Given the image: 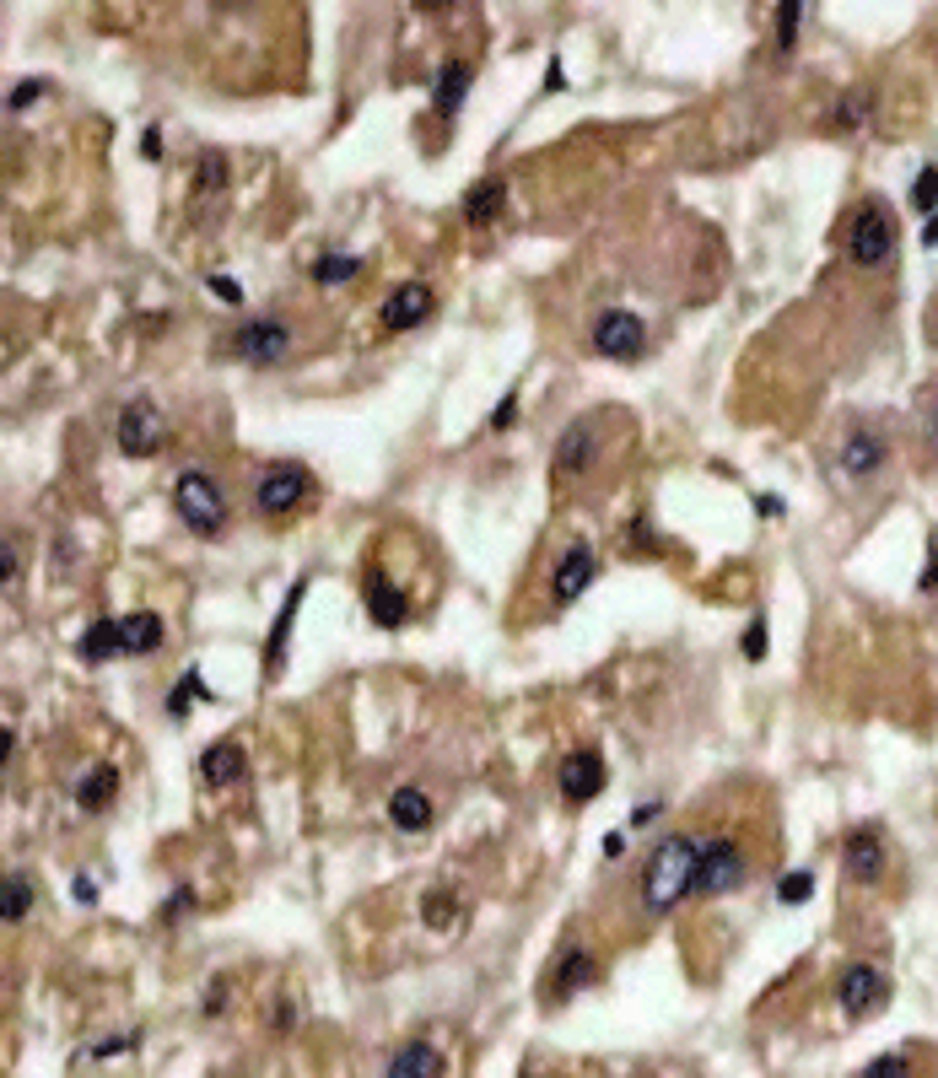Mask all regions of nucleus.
<instances>
[{
	"label": "nucleus",
	"mask_w": 938,
	"mask_h": 1078,
	"mask_svg": "<svg viewBox=\"0 0 938 1078\" xmlns=\"http://www.w3.org/2000/svg\"><path fill=\"white\" fill-rule=\"evenodd\" d=\"M701 836H690V830H674V836H663L652 852H647V863H642V906L652 912V917H663V912H674L685 896H696V868H701Z\"/></svg>",
	"instance_id": "1"
},
{
	"label": "nucleus",
	"mask_w": 938,
	"mask_h": 1078,
	"mask_svg": "<svg viewBox=\"0 0 938 1078\" xmlns=\"http://www.w3.org/2000/svg\"><path fill=\"white\" fill-rule=\"evenodd\" d=\"M173 507H178V518H183L200 540H211V534L227 529V496H221V485H216L205 469H183V474L173 480Z\"/></svg>",
	"instance_id": "2"
},
{
	"label": "nucleus",
	"mask_w": 938,
	"mask_h": 1078,
	"mask_svg": "<svg viewBox=\"0 0 938 1078\" xmlns=\"http://www.w3.org/2000/svg\"><path fill=\"white\" fill-rule=\"evenodd\" d=\"M847 259L858 270H885L896 259V227H890V216L879 205H863L852 216V227H847Z\"/></svg>",
	"instance_id": "3"
},
{
	"label": "nucleus",
	"mask_w": 938,
	"mask_h": 1078,
	"mask_svg": "<svg viewBox=\"0 0 938 1078\" xmlns=\"http://www.w3.org/2000/svg\"><path fill=\"white\" fill-rule=\"evenodd\" d=\"M292 345H297V334L281 318H254L232 334V356L249 362V367H276V362L292 356Z\"/></svg>",
	"instance_id": "4"
},
{
	"label": "nucleus",
	"mask_w": 938,
	"mask_h": 1078,
	"mask_svg": "<svg viewBox=\"0 0 938 1078\" xmlns=\"http://www.w3.org/2000/svg\"><path fill=\"white\" fill-rule=\"evenodd\" d=\"M745 885V847L718 836L701 847V868H696V896H728Z\"/></svg>",
	"instance_id": "5"
},
{
	"label": "nucleus",
	"mask_w": 938,
	"mask_h": 1078,
	"mask_svg": "<svg viewBox=\"0 0 938 1078\" xmlns=\"http://www.w3.org/2000/svg\"><path fill=\"white\" fill-rule=\"evenodd\" d=\"M594 351L605 362H636L647 351V324L625 308H605L599 324H594Z\"/></svg>",
	"instance_id": "6"
},
{
	"label": "nucleus",
	"mask_w": 938,
	"mask_h": 1078,
	"mask_svg": "<svg viewBox=\"0 0 938 1078\" xmlns=\"http://www.w3.org/2000/svg\"><path fill=\"white\" fill-rule=\"evenodd\" d=\"M167 443V421L152 400H130L119 410V454L125 459H152L156 448Z\"/></svg>",
	"instance_id": "7"
},
{
	"label": "nucleus",
	"mask_w": 938,
	"mask_h": 1078,
	"mask_svg": "<svg viewBox=\"0 0 938 1078\" xmlns=\"http://www.w3.org/2000/svg\"><path fill=\"white\" fill-rule=\"evenodd\" d=\"M303 496H308V469H303V464H270V469L259 474V485H254V507H259L265 518L297 512Z\"/></svg>",
	"instance_id": "8"
},
{
	"label": "nucleus",
	"mask_w": 938,
	"mask_h": 1078,
	"mask_svg": "<svg viewBox=\"0 0 938 1078\" xmlns=\"http://www.w3.org/2000/svg\"><path fill=\"white\" fill-rule=\"evenodd\" d=\"M885 992H890L885 971H879V965H869V960H858V965L841 976L836 1003H841V1014H847V1019H869V1014H879V1009H885Z\"/></svg>",
	"instance_id": "9"
},
{
	"label": "nucleus",
	"mask_w": 938,
	"mask_h": 1078,
	"mask_svg": "<svg viewBox=\"0 0 938 1078\" xmlns=\"http://www.w3.org/2000/svg\"><path fill=\"white\" fill-rule=\"evenodd\" d=\"M594 459H599V416H578V421L561 432L550 469H556L561 480H578V474L594 469Z\"/></svg>",
	"instance_id": "10"
},
{
	"label": "nucleus",
	"mask_w": 938,
	"mask_h": 1078,
	"mask_svg": "<svg viewBox=\"0 0 938 1078\" xmlns=\"http://www.w3.org/2000/svg\"><path fill=\"white\" fill-rule=\"evenodd\" d=\"M605 761H599V750H572L561 771H556V787H561V798L567 803H594L599 792H605Z\"/></svg>",
	"instance_id": "11"
},
{
	"label": "nucleus",
	"mask_w": 938,
	"mask_h": 1078,
	"mask_svg": "<svg viewBox=\"0 0 938 1078\" xmlns=\"http://www.w3.org/2000/svg\"><path fill=\"white\" fill-rule=\"evenodd\" d=\"M599 578V556L588 550V545H572V550H561L556 556V572H550V599L556 605H572V599H583L588 594V583Z\"/></svg>",
	"instance_id": "12"
},
{
	"label": "nucleus",
	"mask_w": 938,
	"mask_h": 1078,
	"mask_svg": "<svg viewBox=\"0 0 938 1078\" xmlns=\"http://www.w3.org/2000/svg\"><path fill=\"white\" fill-rule=\"evenodd\" d=\"M841 863H847V879H858V885H879V874H885V863H890L885 836H879L874 825H858V830L847 836V847H841Z\"/></svg>",
	"instance_id": "13"
},
{
	"label": "nucleus",
	"mask_w": 938,
	"mask_h": 1078,
	"mask_svg": "<svg viewBox=\"0 0 938 1078\" xmlns=\"http://www.w3.org/2000/svg\"><path fill=\"white\" fill-rule=\"evenodd\" d=\"M383 329L389 334H410L416 324H427L432 318V287L427 281H405V287H394V297L383 303Z\"/></svg>",
	"instance_id": "14"
},
{
	"label": "nucleus",
	"mask_w": 938,
	"mask_h": 1078,
	"mask_svg": "<svg viewBox=\"0 0 938 1078\" xmlns=\"http://www.w3.org/2000/svg\"><path fill=\"white\" fill-rule=\"evenodd\" d=\"M367 616H372V625H383V631H400V625L410 620V594H405L394 578L372 572V578H367Z\"/></svg>",
	"instance_id": "15"
},
{
	"label": "nucleus",
	"mask_w": 938,
	"mask_h": 1078,
	"mask_svg": "<svg viewBox=\"0 0 938 1078\" xmlns=\"http://www.w3.org/2000/svg\"><path fill=\"white\" fill-rule=\"evenodd\" d=\"M841 474H852V480H869V474H879L885 469V443H879V432H869V427H852L847 437H841Z\"/></svg>",
	"instance_id": "16"
},
{
	"label": "nucleus",
	"mask_w": 938,
	"mask_h": 1078,
	"mask_svg": "<svg viewBox=\"0 0 938 1078\" xmlns=\"http://www.w3.org/2000/svg\"><path fill=\"white\" fill-rule=\"evenodd\" d=\"M469 81H474L469 60H443V71H438V92H432V103H438V114H443V119H454V114L465 109Z\"/></svg>",
	"instance_id": "17"
},
{
	"label": "nucleus",
	"mask_w": 938,
	"mask_h": 1078,
	"mask_svg": "<svg viewBox=\"0 0 938 1078\" xmlns=\"http://www.w3.org/2000/svg\"><path fill=\"white\" fill-rule=\"evenodd\" d=\"M389 820H394V830L416 836V830H427V825H432V798H427L421 787H394V798H389Z\"/></svg>",
	"instance_id": "18"
},
{
	"label": "nucleus",
	"mask_w": 938,
	"mask_h": 1078,
	"mask_svg": "<svg viewBox=\"0 0 938 1078\" xmlns=\"http://www.w3.org/2000/svg\"><path fill=\"white\" fill-rule=\"evenodd\" d=\"M599 976V960L583 949V943H572L567 954H561V965H556V976H550V987H556V998H567V992H578V987H588Z\"/></svg>",
	"instance_id": "19"
},
{
	"label": "nucleus",
	"mask_w": 938,
	"mask_h": 1078,
	"mask_svg": "<svg viewBox=\"0 0 938 1078\" xmlns=\"http://www.w3.org/2000/svg\"><path fill=\"white\" fill-rule=\"evenodd\" d=\"M383 1078H443V1057H438L427 1041H405V1047L394 1052V1063H389Z\"/></svg>",
	"instance_id": "20"
},
{
	"label": "nucleus",
	"mask_w": 938,
	"mask_h": 1078,
	"mask_svg": "<svg viewBox=\"0 0 938 1078\" xmlns=\"http://www.w3.org/2000/svg\"><path fill=\"white\" fill-rule=\"evenodd\" d=\"M243 771H249V761H243V750H238L232 739H221V745H211V750L200 756V776H205V782H216V787L238 782Z\"/></svg>",
	"instance_id": "21"
},
{
	"label": "nucleus",
	"mask_w": 938,
	"mask_h": 1078,
	"mask_svg": "<svg viewBox=\"0 0 938 1078\" xmlns=\"http://www.w3.org/2000/svg\"><path fill=\"white\" fill-rule=\"evenodd\" d=\"M119 642H125V652H136V658H147L162 647V620L152 610H136V616L119 620Z\"/></svg>",
	"instance_id": "22"
},
{
	"label": "nucleus",
	"mask_w": 938,
	"mask_h": 1078,
	"mask_svg": "<svg viewBox=\"0 0 938 1078\" xmlns=\"http://www.w3.org/2000/svg\"><path fill=\"white\" fill-rule=\"evenodd\" d=\"M502 200H507L502 178H480V183L465 194V221H469V227H485V221H496V216H502Z\"/></svg>",
	"instance_id": "23"
},
{
	"label": "nucleus",
	"mask_w": 938,
	"mask_h": 1078,
	"mask_svg": "<svg viewBox=\"0 0 938 1078\" xmlns=\"http://www.w3.org/2000/svg\"><path fill=\"white\" fill-rule=\"evenodd\" d=\"M119 652H125L119 620H92V625L81 631V658H87V663H109V658H119Z\"/></svg>",
	"instance_id": "24"
},
{
	"label": "nucleus",
	"mask_w": 938,
	"mask_h": 1078,
	"mask_svg": "<svg viewBox=\"0 0 938 1078\" xmlns=\"http://www.w3.org/2000/svg\"><path fill=\"white\" fill-rule=\"evenodd\" d=\"M114 792H119V771L114 766H92L81 782H76V803H81V809H109Z\"/></svg>",
	"instance_id": "25"
},
{
	"label": "nucleus",
	"mask_w": 938,
	"mask_h": 1078,
	"mask_svg": "<svg viewBox=\"0 0 938 1078\" xmlns=\"http://www.w3.org/2000/svg\"><path fill=\"white\" fill-rule=\"evenodd\" d=\"M33 906H38V890H33V879H27L22 868H11V874H5V923H22Z\"/></svg>",
	"instance_id": "26"
},
{
	"label": "nucleus",
	"mask_w": 938,
	"mask_h": 1078,
	"mask_svg": "<svg viewBox=\"0 0 938 1078\" xmlns=\"http://www.w3.org/2000/svg\"><path fill=\"white\" fill-rule=\"evenodd\" d=\"M356 270H362L356 254H324V259H313V281H318V287H340V281H351Z\"/></svg>",
	"instance_id": "27"
},
{
	"label": "nucleus",
	"mask_w": 938,
	"mask_h": 1078,
	"mask_svg": "<svg viewBox=\"0 0 938 1078\" xmlns=\"http://www.w3.org/2000/svg\"><path fill=\"white\" fill-rule=\"evenodd\" d=\"M189 701H211V690H205V680H200V669H183V680H178V690L167 696V718H189Z\"/></svg>",
	"instance_id": "28"
},
{
	"label": "nucleus",
	"mask_w": 938,
	"mask_h": 1078,
	"mask_svg": "<svg viewBox=\"0 0 938 1078\" xmlns=\"http://www.w3.org/2000/svg\"><path fill=\"white\" fill-rule=\"evenodd\" d=\"M303 594H308V583H297V588L287 594V605H281V620H276V631H270V669H281V652H287V625H292V616H297Z\"/></svg>",
	"instance_id": "29"
},
{
	"label": "nucleus",
	"mask_w": 938,
	"mask_h": 1078,
	"mask_svg": "<svg viewBox=\"0 0 938 1078\" xmlns=\"http://www.w3.org/2000/svg\"><path fill=\"white\" fill-rule=\"evenodd\" d=\"M814 896V874L809 868H793V874H782V885H777V901L782 906H803Z\"/></svg>",
	"instance_id": "30"
},
{
	"label": "nucleus",
	"mask_w": 938,
	"mask_h": 1078,
	"mask_svg": "<svg viewBox=\"0 0 938 1078\" xmlns=\"http://www.w3.org/2000/svg\"><path fill=\"white\" fill-rule=\"evenodd\" d=\"M421 917H427V927H454L459 923V896H448V890L432 896V901L421 906Z\"/></svg>",
	"instance_id": "31"
},
{
	"label": "nucleus",
	"mask_w": 938,
	"mask_h": 1078,
	"mask_svg": "<svg viewBox=\"0 0 938 1078\" xmlns=\"http://www.w3.org/2000/svg\"><path fill=\"white\" fill-rule=\"evenodd\" d=\"M858 1078H912V1057H901V1052H885V1057H874V1063H869Z\"/></svg>",
	"instance_id": "32"
},
{
	"label": "nucleus",
	"mask_w": 938,
	"mask_h": 1078,
	"mask_svg": "<svg viewBox=\"0 0 938 1078\" xmlns=\"http://www.w3.org/2000/svg\"><path fill=\"white\" fill-rule=\"evenodd\" d=\"M43 92H49V81H43V76H27V81H16V92L5 98V109H11V114H22V109H27V103H38Z\"/></svg>",
	"instance_id": "33"
},
{
	"label": "nucleus",
	"mask_w": 938,
	"mask_h": 1078,
	"mask_svg": "<svg viewBox=\"0 0 938 1078\" xmlns=\"http://www.w3.org/2000/svg\"><path fill=\"white\" fill-rule=\"evenodd\" d=\"M912 205L934 216V205H938V167H923V178H917V189H912Z\"/></svg>",
	"instance_id": "34"
},
{
	"label": "nucleus",
	"mask_w": 938,
	"mask_h": 1078,
	"mask_svg": "<svg viewBox=\"0 0 938 1078\" xmlns=\"http://www.w3.org/2000/svg\"><path fill=\"white\" fill-rule=\"evenodd\" d=\"M221 183H227V156L205 152L200 156V189H221Z\"/></svg>",
	"instance_id": "35"
},
{
	"label": "nucleus",
	"mask_w": 938,
	"mask_h": 1078,
	"mask_svg": "<svg viewBox=\"0 0 938 1078\" xmlns=\"http://www.w3.org/2000/svg\"><path fill=\"white\" fill-rule=\"evenodd\" d=\"M745 658H750V663H761V658H766V616H756L750 625H745Z\"/></svg>",
	"instance_id": "36"
},
{
	"label": "nucleus",
	"mask_w": 938,
	"mask_h": 1078,
	"mask_svg": "<svg viewBox=\"0 0 938 1078\" xmlns=\"http://www.w3.org/2000/svg\"><path fill=\"white\" fill-rule=\"evenodd\" d=\"M863 114H869V98L847 92V98H841V114H836V125H841V130H852V125H863Z\"/></svg>",
	"instance_id": "37"
},
{
	"label": "nucleus",
	"mask_w": 938,
	"mask_h": 1078,
	"mask_svg": "<svg viewBox=\"0 0 938 1078\" xmlns=\"http://www.w3.org/2000/svg\"><path fill=\"white\" fill-rule=\"evenodd\" d=\"M798 16H803L798 5H782V11H777V49H782V54L793 49V33H798Z\"/></svg>",
	"instance_id": "38"
},
{
	"label": "nucleus",
	"mask_w": 938,
	"mask_h": 1078,
	"mask_svg": "<svg viewBox=\"0 0 938 1078\" xmlns=\"http://www.w3.org/2000/svg\"><path fill=\"white\" fill-rule=\"evenodd\" d=\"M512 421H518V394H502L496 410H491V432H507Z\"/></svg>",
	"instance_id": "39"
},
{
	"label": "nucleus",
	"mask_w": 938,
	"mask_h": 1078,
	"mask_svg": "<svg viewBox=\"0 0 938 1078\" xmlns=\"http://www.w3.org/2000/svg\"><path fill=\"white\" fill-rule=\"evenodd\" d=\"M211 292H216V297H227V303H243V287H238L232 276H211Z\"/></svg>",
	"instance_id": "40"
},
{
	"label": "nucleus",
	"mask_w": 938,
	"mask_h": 1078,
	"mask_svg": "<svg viewBox=\"0 0 938 1078\" xmlns=\"http://www.w3.org/2000/svg\"><path fill=\"white\" fill-rule=\"evenodd\" d=\"M200 1009H205V1014H221V1009H227V981H211V992H205Z\"/></svg>",
	"instance_id": "41"
},
{
	"label": "nucleus",
	"mask_w": 938,
	"mask_h": 1078,
	"mask_svg": "<svg viewBox=\"0 0 938 1078\" xmlns=\"http://www.w3.org/2000/svg\"><path fill=\"white\" fill-rule=\"evenodd\" d=\"M16 561H22V556H16V540H5V561H0V578H5V588L16 583Z\"/></svg>",
	"instance_id": "42"
},
{
	"label": "nucleus",
	"mask_w": 938,
	"mask_h": 1078,
	"mask_svg": "<svg viewBox=\"0 0 938 1078\" xmlns=\"http://www.w3.org/2000/svg\"><path fill=\"white\" fill-rule=\"evenodd\" d=\"M189 901H194V890H173V901L162 906V917H183V912H189Z\"/></svg>",
	"instance_id": "43"
},
{
	"label": "nucleus",
	"mask_w": 938,
	"mask_h": 1078,
	"mask_svg": "<svg viewBox=\"0 0 938 1078\" xmlns=\"http://www.w3.org/2000/svg\"><path fill=\"white\" fill-rule=\"evenodd\" d=\"M631 545H647V550L658 545V540H652V523H647V518H636V523H631Z\"/></svg>",
	"instance_id": "44"
},
{
	"label": "nucleus",
	"mask_w": 938,
	"mask_h": 1078,
	"mask_svg": "<svg viewBox=\"0 0 938 1078\" xmlns=\"http://www.w3.org/2000/svg\"><path fill=\"white\" fill-rule=\"evenodd\" d=\"M71 896H76L81 906H92V901H98V885H92V879H76V885H71Z\"/></svg>",
	"instance_id": "45"
},
{
	"label": "nucleus",
	"mask_w": 938,
	"mask_h": 1078,
	"mask_svg": "<svg viewBox=\"0 0 938 1078\" xmlns=\"http://www.w3.org/2000/svg\"><path fill=\"white\" fill-rule=\"evenodd\" d=\"M923 243H928V249H938V211L923 221Z\"/></svg>",
	"instance_id": "46"
},
{
	"label": "nucleus",
	"mask_w": 938,
	"mask_h": 1078,
	"mask_svg": "<svg viewBox=\"0 0 938 1078\" xmlns=\"http://www.w3.org/2000/svg\"><path fill=\"white\" fill-rule=\"evenodd\" d=\"M545 81H550V87H567V71H561V60H550V71H545Z\"/></svg>",
	"instance_id": "47"
},
{
	"label": "nucleus",
	"mask_w": 938,
	"mask_h": 1078,
	"mask_svg": "<svg viewBox=\"0 0 938 1078\" xmlns=\"http://www.w3.org/2000/svg\"><path fill=\"white\" fill-rule=\"evenodd\" d=\"M141 152L152 156V162H156V156H162V141H156V130H147V141H141Z\"/></svg>",
	"instance_id": "48"
},
{
	"label": "nucleus",
	"mask_w": 938,
	"mask_h": 1078,
	"mask_svg": "<svg viewBox=\"0 0 938 1078\" xmlns=\"http://www.w3.org/2000/svg\"><path fill=\"white\" fill-rule=\"evenodd\" d=\"M928 437H934V448H938V410H934V421H928Z\"/></svg>",
	"instance_id": "49"
}]
</instances>
